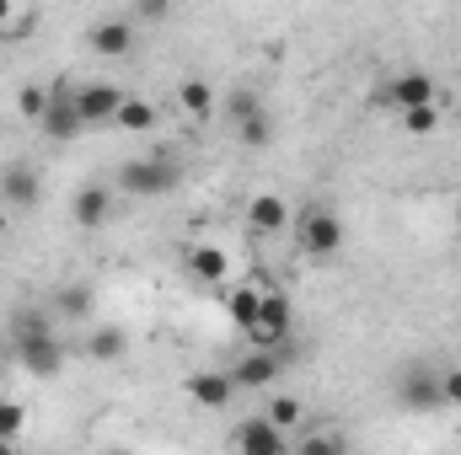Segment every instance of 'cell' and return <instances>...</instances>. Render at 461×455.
Masks as SVG:
<instances>
[{"label": "cell", "mask_w": 461, "mask_h": 455, "mask_svg": "<svg viewBox=\"0 0 461 455\" xmlns=\"http://www.w3.org/2000/svg\"><path fill=\"white\" fill-rule=\"evenodd\" d=\"M11 353H16V364H22L27 375H38V380H49V375L65 370V343L54 333L49 311H38V306L11 311Z\"/></svg>", "instance_id": "obj_1"}, {"label": "cell", "mask_w": 461, "mask_h": 455, "mask_svg": "<svg viewBox=\"0 0 461 455\" xmlns=\"http://www.w3.org/2000/svg\"><path fill=\"white\" fill-rule=\"evenodd\" d=\"M177 183H183V166L172 156H134L118 166V188L134 199H167Z\"/></svg>", "instance_id": "obj_2"}, {"label": "cell", "mask_w": 461, "mask_h": 455, "mask_svg": "<svg viewBox=\"0 0 461 455\" xmlns=\"http://www.w3.org/2000/svg\"><path fill=\"white\" fill-rule=\"evenodd\" d=\"M295 230H301V252L317 257V263H328V257L344 252V220H339L328 204H306V210L295 215Z\"/></svg>", "instance_id": "obj_3"}, {"label": "cell", "mask_w": 461, "mask_h": 455, "mask_svg": "<svg viewBox=\"0 0 461 455\" xmlns=\"http://www.w3.org/2000/svg\"><path fill=\"white\" fill-rule=\"evenodd\" d=\"M397 407H402V413H440V407H446L440 370H429V364H408V370L397 375Z\"/></svg>", "instance_id": "obj_4"}, {"label": "cell", "mask_w": 461, "mask_h": 455, "mask_svg": "<svg viewBox=\"0 0 461 455\" xmlns=\"http://www.w3.org/2000/svg\"><path fill=\"white\" fill-rule=\"evenodd\" d=\"M290 333H295V306H290V295H285V290H263L252 343L268 348V353H279V343H290Z\"/></svg>", "instance_id": "obj_5"}, {"label": "cell", "mask_w": 461, "mask_h": 455, "mask_svg": "<svg viewBox=\"0 0 461 455\" xmlns=\"http://www.w3.org/2000/svg\"><path fill=\"white\" fill-rule=\"evenodd\" d=\"M49 139H81L86 123L76 113V81H54L49 86V108H43V123H38Z\"/></svg>", "instance_id": "obj_6"}, {"label": "cell", "mask_w": 461, "mask_h": 455, "mask_svg": "<svg viewBox=\"0 0 461 455\" xmlns=\"http://www.w3.org/2000/svg\"><path fill=\"white\" fill-rule=\"evenodd\" d=\"M38 199H43V177H38V166H27V161L0 166V204H5V215H11V210L27 215V210H38Z\"/></svg>", "instance_id": "obj_7"}, {"label": "cell", "mask_w": 461, "mask_h": 455, "mask_svg": "<svg viewBox=\"0 0 461 455\" xmlns=\"http://www.w3.org/2000/svg\"><path fill=\"white\" fill-rule=\"evenodd\" d=\"M118 108H123V86H113V81H86V86H76V113H81L86 129L118 123Z\"/></svg>", "instance_id": "obj_8"}, {"label": "cell", "mask_w": 461, "mask_h": 455, "mask_svg": "<svg viewBox=\"0 0 461 455\" xmlns=\"http://www.w3.org/2000/svg\"><path fill=\"white\" fill-rule=\"evenodd\" d=\"M386 103H392L397 113H413V108L440 103V86H435V76H429V70H402V76H392Z\"/></svg>", "instance_id": "obj_9"}, {"label": "cell", "mask_w": 461, "mask_h": 455, "mask_svg": "<svg viewBox=\"0 0 461 455\" xmlns=\"http://www.w3.org/2000/svg\"><path fill=\"white\" fill-rule=\"evenodd\" d=\"M279 370H285L279 353H268V348H247V353L230 364V386H236V391H263V386L279 380Z\"/></svg>", "instance_id": "obj_10"}, {"label": "cell", "mask_w": 461, "mask_h": 455, "mask_svg": "<svg viewBox=\"0 0 461 455\" xmlns=\"http://www.w3.org/2000/svg\"><path fill=\"white\" fill-rule=\"evenodd\" d=\"M230 451H236V455H290V445H285V434L258 413V418H241V424H236Z\"/></svg>", "instance_id": "obj_11"}, {"label": "cell", "mask_w": 461, "mask_h": 455, "mask_svg": "<svg viewBox=\"0 0 461 455\" xmlns=\"http://www.w3.org/2000/svg\"><path fill=\"white\" fill-rule=\"evenodd\" d=\"M183 391H188V402H199V407H210V413L230 407V397H236L230 370H194V375L183 380Z\"/></svg>", "instance_id": "obj_12"}, {"label": "cell", "mask_w": 461, "mask_h": 455, "mask_svg": "<svg viewBox=\"0 0 461 455\" xmlns=\"http://www.w3.org/2000/svg\"><path fill=\"white\" fill-rule=\"evenodd\" d=\"M134 16H108V22H97L92 32H86V43H92V54H103V59H123L129 49H134Z\"/></svg>", "instance_id": "obj_13"}, {"label": "cell", "mask_w": 461, "mask_h": 455, "mask_svg": "<svg viewBox=\"0 0 461 455\" xmlns=\"http://www.w3.org/2000/svg\"><path fill=\"white\" fill-rule=\"evenodd\" d=\"M70 220L81 230H103L113 220V188H103V183H86L81 193H76V204H70Z\"/></svg>", "instance_id": "obj_14"}, {"label": "cell", "mask_w": 461, "mask_h": 455, "mask_svg": "<svg viewBox=\"0 0 461 455\" xmlns=\"http://www.w3.org/2000/svg\"><path fill=\"white\" fill-rule=\"evenodd\" d=\"M290 220H295V210H290L279 193H252V199H247V226L252 230L268 236V230H285Z\"/></svg>", "instance_id": "obj_15"}, {"label": "cell", "mask_w": 461, "mask_h": 455, "mask_svg": "<svg viewBox=\"0 0 461 455\" xmlns=\"http://www.w3.org/2000/svg\"><path fill=\"white\" fill-rule=\"evenodd\" d=\"M183 263L199 284H226L230 279V252H221V246H188Z\"/></svg>", "instance_id": "obj_16"}, {"label": "cell", "mask_w": 461, "mask_h": 455, "mask_svg": "<svg viewBox=\"0 0 461 455\" xmlns=\"http://www.w3.org/2000/svg\"><path fill=\"white\" fill-rule=\"evenodd\" d=\"M258 306H263V290L258 284H230V295H226V311H230V322L252 338V327H258Z\"/></svg>", "instance_id": "obj_17"}, {"label": "cell", "mask_w": 461, "mask_h": 455, "mask_svg": "<svg viewBox=\"0 0 461 455\" xmlns=\"http://www.w3.org/2000/svg\"><path fill=\"white\" fill-rule=\"evenodd\" d=\"M38 27V5L27 0H0V43H16Z\"/></svg>", "instance_id": "obj_18"}, {"label": "cell", "mask_w": 461, "mask_h": 455, "mask_svg": "<svg viewBox=\"0 0 461 455\" xmlns=\"http://www.w3.org/2000/svg\"><path fill=\"white\" fill-rule=\"evenodd\" d=\"M86 353H92L97 364H113V359H123V353H129V333H123L118 322H103V327L86 338Z\"/></svg>", "instance_id": "obj_19"}, {"label": "cell", "mask_w": 461, "mask_h": 455, "mask_svg": "<svg viewBox=\"0 0 461 455\" xmlns=\"http://www.w3.org/2000/svg\"><path fill=\"white\" fill-rule=\"evenodd\" d=\"M177 108L204 123V118L215 113V86H210V81H199V76H188V81L177 86Z\"/></svg>", "instance_id": "obj_20"}, {"label": "cell", "mask_w": 461, "mask_h": 455, "mask_svg": "<svg viewBox=\"0 0 461 455\" xmlns=\"http://www.w3.org/2000/svg\"><path fill=\"white\" fill-rule=\"evenodd\" d=\"M49 300H54V317H65V322L92 317V284H59Z\"/></svg>", "instance_id": "obj_21"}, {"label": "cell", "mask_w": 461, "mask_h": 455, "mask_svg": "<svg viewBox=\"0 0 461 455\" xmlns=\"http://www.w3.org/2000/svg\"><path fill=\"white\" fill-rule=\"evenodd\" d=\"M221 113H226L230 129H241L247 118H258V113H263V97H258L252 86H230V92H226V103H221Z\"/></svg>", "instance_id": "obj_22"}, {"label": "cell", "mask_w": 461, "mask_h": 455, "mask_svg": "<svg viewBox=\"0 0 461 455\" xmlns=\"http://www.w3.org/2000/svg\"><path fill=\"white\" fill-rule=\"evenodd\" d=\"M397 123H402V134L408 139H429L440 123H446V108L440 103H429V108H413V113H397Z\"/></svg>", "instance_id": "obj_23"}, {"label": "cell", "mask_w": 461, "mask_h": 455, "mask_svg": "<svg viewBox=\"0 0 461 455\" xmlns=\"http://www.w3.org/2000/svg\"><path fill=\"white\" fill-rule=\"evenodd\" d=\"M161 113L145 103V97H123V108H118V129H129V134H145V129H156Z\"/></svg>", "instance_id": "obj_24"}, {"label": "cell", "mask_w": 461, "mask_h": 455, "mask_svg": "<svg viewBox=\"0 0 461 455\" xmlns=\"http://www.w3.org/2000/svg\"><path fill=\"white\" fill-rule=\"evenodd\" d=\"M274 134H279V129H274V113H268V108H263L258 118H247V123L236 129V139H241L247 150H268V145H274Z\"/></svg>", "instance_id": "obj_25"}, {"label": "cell", "mask_w": 461, "mask_h": 455, "mask_svg": "<svg viewBox=\"0 0 461 455\" xmlns=\"http://www.w3.org/2000/svg\"><path fill=\"white\" fill-rule=\"evenodd\" d=\"M263 418H268V424H274V429H279V434H285V429H301V418H306V407H301V402H295V397H274V402H268V413H263Z\"/></svg>", "instance_id": "obj_26"}, {"label": "cell", "mask_w": 461, "mask_h": 455, "mask_svg": "<svg viewBox=\"0 0 461 455\" xmlns=\"http://www.w3.org/2000/svg\"><path fill=\"white\" fill-rule=\"evenodd\" d=\"M22 429H27V407H22V402H11V397H0V440H5V445H16V440H22Z\"/></svg>", "instance_id": "obj_27"}, {"label": "cell", "mask_w": 461, "mask_h": 455, "mask_svg": "<svg viewBox=\"0 0 461 455\" xmlns=\"http://www.w3.org/2000/svg\"><path fill=\"white\" fill-rule=\"evenodd\" d=\"M295 455H348V445L339 434H328V429H312V434L295 445Z\"/></svg>", "instance_id": "obj_28"}, {"label": "cell", "mask_w": 461, "mask_h": 455, "mask_svg": "<svg viewBox=\"0 0 461 455\" xmlns=\"http://www.w3.org/2000/svg\"><path fill=\"white\" fill-rule=\"evenodd\" d=\"M43 108H49V86H22L16 92V113L27 123H43Z\"/></svg>", "instance_id": "obj_29"}, {"label": "cell", "mask_w": 461, "mask_h": 455, "mask_svg": "<svg viewBox=\"0 0 461 455\" xmlns=\"http://www.w3.org/2000/svg\"><path fill=\"white\" fill-rule=\"evenodd\" d=\"M440 391H446V407H456L461 413V364L440 370Z\"/></svg>", "instance_id": "obj_30"}, {"label": "cell", "mask_w": 461, "mask_h": 455, "mask_svg": "<svg viewBox=\"0 0 461 455\" xmlns=\"http://www.w3.org/2000/svg\"><path fill=\"white\" fill-rule=\"evenodd\" d=\"M161 16H167V5H161V0H150V5L140 0V5H134V22H161Z\"/></svg>", "instance_id": "obj_31"}, {"label": "cell", "mask_w": 461, "mask_h": 455, "mask_svg": "<svg viewBox=\"0 0 461 455\" xmlns=\"http://www.w3.org/2000/svg\"><path fill=\"white\" fill-rule=\"evenodd\" d=\"M103 455H134V451H123V445H108V451H103Z\"/></svg>", "instance_id": "obj_32"}, {"label": "cell", "mask_w": 461, "mask_h": 455, "mask_svg": "<svg viewBox=\"0 0 461 455\" xmlns=\"http://www.w3.org/2000/svg\"><path fill=\"white\" fill-rule=\"evenodd\" d=\"M0 455H16V445H5V440H0Z\"/></svg>", "instance_id": "obj_33"}, {"label": "cell", "mask_w": 461, "mask_h": 455, "mask_svg": "<svg viewBox=\"0 0 461 455\" xmlns=\"http://www.w3.org/2000/svg\"><path fill=\"white\" fill-rule=\"evenodd\" d=\"M0 386H5V353H0Z\"/></svg>", "instance_id": "obj_34"}, {"label": "cell", "mask_w": 461, "mask_h": 455, "mask_svg": "<svg viewBox=\"0 0 461 455\" xmlns=\"http://www.w3.org/2000/svg\"><path fill=\"white\" fill-rule=\"evenodd\" d=\"M0 226H5V204H0Z\"/></svg>", "instance_id": "obj_35"}, {"label": "cell", "mask_w": 461, "mask_h": 455, "mask_svg": "<svg viewBox=\"0 0 461 455\" xmlns=\"http://www.w3.org/2000/svg\"><path fill=\"white\" fill-rule=\"evenodd\" d=\"M456 226H461V204H456Z\"/></svg>", "instance_id": "obj_36"}]
</instances>
